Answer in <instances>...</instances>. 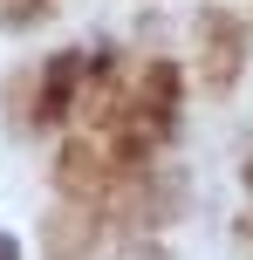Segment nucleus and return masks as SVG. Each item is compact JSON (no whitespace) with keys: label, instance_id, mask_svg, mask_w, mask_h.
I'll list each match as a JSON object with an SVG mask.
<instances>
[{"label":"nucleus","instance_id":"1","mask_svg":"<svg viewBox=\"0 0 253 260\" xmlns=\"http://www.w3.org/2000/svg\"><path fill=\"white\" fill-rule=\"evenodd\" d=\"M199 62H205V82H212V89H226V82L240 76V21H233V14H205Z\"/></svg>","mask_w":253,"mask_h":260},{"label":"nucleus","instance_id":"6","mask_svg":"<svg viewBox=\"0 0 253 260\" xmlns=\"http://www.w3.org/2000/svg\"><path fill=\"white\" fill-rule=\"evenodd\" d=\"M246 233H253V219H246Z\"/></svg>","mask_w":253,"mask_h":260},{"label":"nucleus","instance_id":"2","mask_svg":"<svg viewBox=\"0 0 253 260\" xmlns=\"http://www.w3.org/2000/svg\"><path fill=\"white\" fill-rule=\"evenodd\" d=\"M55 0H0V27H34Z\"/></svg>","mask_w":253,"mask_h":260},{"label":"nucleus","instance_id":"3","mask_svg":"<svg viewBox=\"0 0 253 260\" xmlns=\"http://www.w3.org/2000/svg\"><path fill=\"white\" fill-rule=\"evenodd\" d=\"M123 260H164L158 247H130V253H123Z\"/></svg>","mask_w":253,"mask_h":260},{"label":"nucleus","instance_id":"5","mask_svg":"<svg viewBox=\"0 0 253 260\" xmlns=\"http://www.w3.org/2000/svg\"><path fill=\"white\" fill-rule=\"evenodd\" d=\"M246 178H253V165H246Z\"/></svg>","mask_w":253,"mask_h":260},{"label":"nucleus","instance_id":"4","mask_svg":"<svg viewBox=\"0 0 253 260\" xmlns=\"http://www.w3.org/2000/svg\"><path fill=\"white\" fill-rule=\"evenodd\" d=\"M0 260H21V253H14V240H0Z\"/></svg>","mask_w":253,"mask_h":260}]
</instances>
